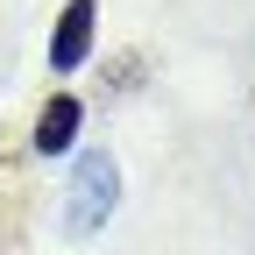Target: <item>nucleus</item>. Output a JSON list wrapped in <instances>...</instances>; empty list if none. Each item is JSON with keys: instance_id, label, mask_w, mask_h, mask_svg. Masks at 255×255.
Instances as JSON below:
<instances>
[{"instance_id": "1", "label": "nucleus", "mask_w": 255, "mask_h": 255, "mask_svg": "<svg viewBox=\"0 0 255 255\" xmlns=\"http://www.w3.org/2000/svg\"><path fill=\"white\" fill-rule=\"evenodd\" d=\"M114 206H121L114 156L107 149H85L78 170H71V184H64V234H100L107 220H114Z\"/></svg>"}, {"instance_id": "2", "label": "nucleus", "mask_w": 255, "mask_h": 255, "mask_svg": "<svg viewBox=\"0 0 255 255\" xmlns=\"http://www.w3.org/2000/svg\"><path fill=\"white\" fill-rule=\"evenodd\" d=\"M92 36H100V0H64V14L50 28V71H85V57H92Z\"/></svg>"}, {"instance_id": "3", "label": "nucleus", "mask_w": 255, "mask_h": 255, "mask_svg": "<svg viewBox=\"0 0 255 255\" xmlns=\"http://www.w3.org/2000/svg\"><path fill=\"white\" fill-rule=\"evenodd\" d=\"M78 128H85V100H71V92H50L43 114H36V128H28V149H36V156H64V149L78 142Z\"/></svg>"}]
</instances>
